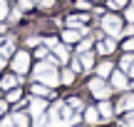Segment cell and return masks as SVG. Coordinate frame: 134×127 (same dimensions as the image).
<instances>
[{"mask_svg": "<svg viewBox=\"0 0 134 127\" xmlns=\"http://www.w3.org/2000/svg\"><path fill=\"white\" fill-rule=\"evenodd\" d=\"M129 75H134V65H132V67H129Z\"/></svg>", "mask_w": 134, "mask_h": 127, "instance_id": "8d00e7d4", "label": "cell"}, {"mask_svg": "<svg viewBox=\"0 0 134 127\" xmlns=\"http://www.w3.org/2000/svg\"><path fill=\"white\" fill-rule=\"evenodd\" d=\"M37 43H40L37 38H30V40H27V47H35V45H37Z\"/></svg>", "mask_w": 134, "mask_h": 127, "instance_id": "1f68e13d", "label": "cell"}, {"mask_svg": "<svg viewBox=\"0 0 134 127\" xmlns=\"http://www.w3.org/2000/svg\"><path fill=\"white\" fill-rule=\"evenodd\" d=\"M42 110H45V100H37V97H35L32 102H30V112H32V117L42 115Z\"/></svg>", "mask_w": 134, "mask_h": 127, "instance_id": "8992f818", "label": "cell"}, {"mask_svg": "<svg viewBox=\"0 0 134 127\" xmlns=\"http://www.w3.org/2000/svg\"><path fill=\"white\" fill-rule=\"evenodd\" d=\"M102 28H104L107 33H112V35H122V23H119L117 15H107V18L102 20Z\"/></svg>", "mask_w": 134, "mask_h": 127, "instance_id": "7a4b0ae2", "label": "cell"}, {"mask_svg": "<svg viewBox=\"0 0 134 127\" xmlns=\"http://www.w3.org/2000/svg\"><path fill=\"white\" fill-rule=\"evenodd\" d=\"M127 20H129V23H134V8H127Z\"/></svg>", "mask_w": 134, "mask_h": 127, "instance_id": "f1b7e54d", "label": "cell"}, {"mask_svg": "<svg viewBox=\"0 0 134 127\" xmlns=\"http://www.w3.org/2000/svg\"><path fill=\"white\" fill-rule=\"evenodd\" d=\"M77 70H82V62H77V60H72V72H77Z\"/></svg>", "mask_w": 134, "mask_h": 127, "instance_id": "f546056e", "label": "cell"}, {"mask_svg": "<svg viewBox=\"0 0 134 127\" xmlns=\"http://www.w3.org/2000/svg\"><path fill=\"white\" fill-rule=\"evenodd\" d=\"M85 120H87L90 125H97V122H99V110L87 107V110H85Z\"/></svg>", "mask_w": 134, "mask_h": 127, "instance_id": "52a82bcc", "label": "cell"}, {"mask_svg": "<svg viewBox=\"0 0 134 127\" xmlns=\"http://www.w3.org/2000/svg\"><path fill=\"white\" fill-rule=\"evenodd\" d=\"M32 75H35V80H40V82H45L47 87H55V85L60 82V75H57V70H55L52 60H50V62H40L37 67L32 70Z\"/></svg>", "mask_w": 134, "mask_h": 127, "instance_id": "6da1fadb", "label": "cell"}, {"mask_svg": "<svg viewBox=\"0 0 134 127\" xmlns=\"http://www.w3.org/2000/svg\"><path fill=\"white\" fill-rule=\"evenodd\" d=\"M27 67H30L27 52H18V55H15V60H13V70H15V72H25Z\"/></svg>", "mask_w": 134, "mask_h": 127, "instance_id": "277c9868", "label": "cell"}, {"mask_svg": "<svg viewBox=\"0 0 134 127\" xmlns=\"http://www.w3.org/2000/svg\"><path fill=\"white\" fill-rule=\"evenodd\" d=\"M122 122H124L127 127H134V112H129V115H127L124 120H122Z\"/></svg>", "mask_w": 134, "mask_h": 127, "instance_id": "44dd1931", "label": "cell"}, {"mask_svg": "<svg viewBox=\"0 0 134 127\" xmlns=\"http://www.w3.org/2000/svg\"><path fill=\"white\" fill-rule=\"evenodd\" d=\"M10 102H18V100H20V90H13V92H10Z\"/></svg>", "mask_w": 134, "mask_h": 127, "instance_id": "cb8c5ba5", "label": "cell"}, {"mask_svg": "<svg viewBox=\"0 0 134 127\" xmlns=\"http://www.w3.org/2000/svg\"><path fill=\"white\" fill-rule=\"evenodd\" d=\"M124 50H127V52H132V50H134V40H127V43H124Z\"/></svg>", "mask_w": 134, "mask_h": 127, "instance_id": "83f0119b", "label": "cell"}, {"mask_svg": "<svg viewBox=\"0 0 134 127\" xmlns=\"http://www.w3.org/2000/svg\"><path fill=\"white\" fill-rule=\"evenodd\" d=\"M72 80H75V72H72V70H65V72H62V82H67V85H70Z\"/></svg>", "mask_w": 134, "mask_h": 127, "instance_id": "ac0fdd59", "label": "cell"}, {"mask_svg": "<svg viewBox=\"0 0 134 127\" xmlns=\"http://www.w3.org/2000/svg\"><path fill=\"white\" fill-rule=\"evenodd\" d=\"M124 35H134V23H132V25H129V28H127V30H124Z\"/></svg>", "mask_w": 134, "mask_h": 127, "instance_id": "836d02e7", "label": "cell"}, {"mask_svg": "<svg viewBox=\"0 0 134 127\" xmlns=\"http://www.w3.org/2000/svg\"><path fill=\"white\" fill-rule=\"evenodd\" d=\"M10 122H13L15 127H27L30 122H27V117H25L23 112H18V115H13V117H10Z\"/></svg>", "mask_w": 134, "mask_h": 127, "instance_id": "9c48e42d", "label": "cell"}, {"mask_svg": "<svg viewBox=\"0 0 134 127\" xmlns=\"http://www.w3.org/2000/svg\"><path fill=\"white\" fill-rule=\"evenodd\" d=\"M40 3H42V8H52V5H55V0H40Z\"/></svg>", "mask_w": 134, "mask_h": 127, "instance_id": "4dcf8cb0", "label": "cell"}, {"mask_svg": "<svg viewBox=\"0 0 134 127\" xmlns=\"http://www.w3.org/2000/svg\"><path fill=\"white\" fill-rule=\"evenodd\" d=\"M124 3H127V0H109V8H112V10H117V8H122Z\"/></svg>", "mask_w": 134, "mask_h": 127, "instance_id": "7402d4cb", "label": "cell"}, {"mask_svg": "<svg viewBox=\"0 0 134 127\" xmlns=\"http://www.w3.org/2000/svg\"><path fill=\"white\" fill-rule=\"evenodd\" d=\"M80 60H82V67H92V55L90 52H82Z\"/></svg>", "mask_w": 134, "mask_h": 127, "instance_id": "e0dca14e", "label": "cell"}, {"mask_svg": "<svg viewBox=\"0 0 134 127\" xmlns=\"http://www.w3.org/2000/svg\"><path fill=\"white\" fill-rule=\"evenodd\" d=\"M90 45H92V40H85V43H80V52H87V50H90Z\"/></svg>", "mask_w": 134, "mask_h": 127, "instance_id": "d4e9b609", "label": "cell"}, {"mask_svg": "<svg viewBox=\"0 0 134 127\" xmlns=\"http://www.w3.org/2000/svg\"><path fill=\"white\" fill-rule=\"evenodd\" d=\"M99 115H102V117H112V105L107 102V100H102V105H99Z\"/></svg>", "mask_w": 134, "mask_h": 127, "instance_id": "5bb4252c", "label": "cell"}, {"mask_svg": "<svg viewBox=\"0 0 134 127\" xmlns=\"http://www.w3.org/2000/svg\"><path fill=\"white\" fill-rule=\"evenodd\" d=\"M87 20H90L87 15H70V18H67V23H70V28H82Z\"/></svg>", "mask_w": 134, "mask_h": 127, "instance_id": "5b68a950", "label": "cell"}, {"mask_svg": "<svg viewBox=\"0 0 134 127\" xmlns=\"http://www.w3.org/2000/svg\"><path fill=\"white\" fill-rule=\"evenodd\" d=\"M77 8H80V10H87V8H90V3H87V0H77Z\"/></svg>", "mask_w": 134, "mask_h": 127, "instance_id": "484cf974", "label": "cell"}, {"mask_svg": "<svg viewBox=\"0 0 134 127\" xmlns=\"http://www.w3.org/2000/svg\"><path fill=\"white\" fill-rule=\"evenodd\" d=\"M52 50H55V55L60 57V62H65V60H70V55H67V47H65V45H60V43H57V45H55Z\"/></svg>", "mask_w": 134, "mask_h": 127, "instance_id": "8fae6325", "label": "cell"}, {"mask_svg": "<svg viewBox=\"0 0 134 127\" xmlns=\"http://www.w3.org/2000/svg\"><path fill=\"white\" fill-rule=\"evenodd\" d=\"M90 90H92L99 100H107V97H109V87H107L102 80H92V82H90Z\"/></svg>", "mask_w": 134, "mask_h": 127, "instance_id": "3957f363", "label": "cell"}, {"mask_svg": "<svg viewBox=\"0 0 134 127\" xmlns=\"http://www.w3.org/2000/svg\"><path fill=\"white\" fill-rule=\"evenodd\" d=\"M18 82H20V80L15 77V75H8V77H3V82H0V85H3L5 90H10V87H18Z\"/></svg>", "mask_w": 134, "mask_h": 127, "instance_id": "7c38bea8", "label": "cell"}, {"mask_svg": "<svg viewBox=\"0 0 134 127\" xmlns=\"http://www.w3.org/2000/svg\"><path fill=\"white\" fill-rule=\"evenodd\" d=\"M5 15H8V3L0 0V20H5Z\"/></svg>", "mask_w": 134, "mask_h": 127, "instance_id": "ffe728a7", "label": "cell"}, {"mask_svg": "<svg viewBox=\"0 0 134 127\" xmlns=\"http://www.w3.org/2000/svg\"><path fill=\"white\" fill-rule=\"evenodd\" d=\"M117 47V43H114V40H104V43H99V45H97V50H99V52H112V50H114Z\"/></svg>", "mask_w": 134, "mask_h": 127, "instance_id": "30bf717a", "label": "cell"}, {"mask_svg": "<svg viewBox=\"0 0 134 127\" xmlns=\"http://www.w3.org/2000/svg\"><path fill=\"white\" fill-rule=\"evenodd\" d=\"M5 62H8V57H5V55H0V67H3Z\"/></svg>", "mask_w": 134, "mask_h": 127, "instance_id": "e575fe53", "label": "cell"}, {"mask_svg": "<svg viewBox=\"0 0 134 127\" xmlns=\"http://www.w3.org/2000/svg\"><path fill=\"white\" fill-rule=\"evenodd\" d=\"M119 110H134V95H127V97H122Z\"/></svg>", "mask_w": 134, "mask_h": 127, "instance_id": "4fadbf2b", "label": "cell"}, {"mask_svg": "<svg viewBox=\"0 0 134 127\" xmlns=\"http://www.w3.org/2000/svg\"><path fill=\"white\" fill-rule=\"evenodd\" d=\"M35 5V0H23V8H32Z\"/></svg>", "mask_w": 134, "mask_h": 127, "instance_id": "d6a6232c", "label": "cell"}, {"mask_svg": "<svg viewBox=\"0 0 134 127\" xmlns=\"http://www.w3.org/2000/svg\"><path fill=\"white\" fill-rule=\"evenodd\" d=\"M97 72H99L102 77H107V75H112V62H102L99 67H97Z\"/></svg>", "mask_w": 134, "mask_h": 127, "instance_id": "9a60e30c", "label": "cell"}, {"mask_svg": "<svg viewBox=\"0 0 134 127\" xmlns=\"http://www.w3.org/2000/svg\"><path fill=\"white\" fill-rule=\"evenodd\" d=\"M132 87H134V80H132Z\"/></svg>", "mask_w": 134, "mask_h": 127, "instance_id": "74e56055", "label": "cell"}, {"mask_svg": "<svg viewBox=\"0 0 134 127\" xmlns=\"http://www.w3.org/2000/svg\"><path fill=\"white\" fill-rule=\"evenodd\" d=\"M32 127H47V117L37 115V117H35V125H32Z\"/></svg>", "mask_w": 134, "mask_h": 127, "instance_id": "d6986e66", "label": "cell"}, {"mask_svg": "<svg viewBox=\"0 0 134 127\" xmlns=\"http://www.w3.org/2000/svg\"><path fill=\"white\" fill-rule=\"evenodd\" d=\"M32 92H35V95H47V87H42V85H35Z\"/></svg>", "mask_w": 134, "mask_h": 127, "instance_id": "603a6c76", "label": "cell"}, {"mask_svg": "<svg viewBox=\"0 0 134 127\" xmlns=\"http://www.w3.org/2000/svg\"><path fill=\"white\" fill-rule=\"evenodd\" d=\"M112 85H114L117 90H124L127 87V77L122 72H112Z\"/></svg>", "mask_w": 134, "mask_h": 127, "instance_id": "ba28073f", "label": "cell"}, {"mask_svg": "<svg viewBox=\"0 0 134 127\" xmlns=\"http://www.w3.org/2000/svg\"><path fill=\"white\" fill-rule=\"evenodd\" d=\"M132 65H134V57L132 55H124V57H122V70H129Z\"/></svg>", "mask_w": 134, "mask_h": 127, "instance_id": "2e32d148", "label": "cell"}, {"mask_svg": "<svg viewBox=\"0 0 134 127\" xmlns=\"http://www.w3.org/2000/svg\"><path fill=\"white\" fill-rule=\"evenodd\" d=\"M67 102H70V107H80V105H82V102H80V100H77V97H70V100H67Z\"/></svg>", "mask_w": 134, "mask_h": 127, "instance_id": "4316f807", "label": "cell"}, {"mask_svg": "<svg viewBox=\"0 0 134 127\" xmlns=\"http://www.w3.org/2000/svg\"><path fill=\"white\" fill-rule=\"evenodd\" d=\"M5 112V102H0V115H3Z\"/></svg>", "mask_w": 134, "mask_h": 127, "instance_id": "d590c367", "label": "cell"}]
</instances>
